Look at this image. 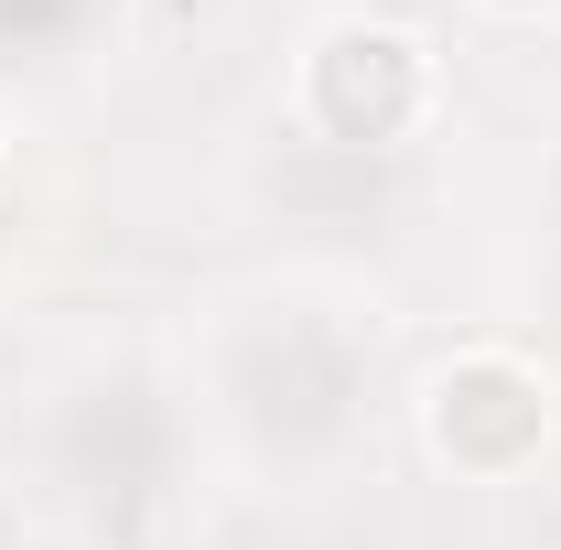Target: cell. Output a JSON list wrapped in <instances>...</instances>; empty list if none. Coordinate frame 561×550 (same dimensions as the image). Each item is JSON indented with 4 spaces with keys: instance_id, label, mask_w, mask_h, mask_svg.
Instances as JSON below:
<instances>
[{
    "instance_id": "cell-1",
    "label": "cell",
    "mask_w": 561,
    "mask_h": 550,
    "mask_svg": "<svg viewBox=\"0 0 561 550\" xmlns=\"http://www.w3.org/2000/svg\"><path fill=\"white\" fill-rule=\"evenodd\" d=\"M173 378L195 400L206 465L271 485V496L346 485L356 454L378 443V400H389L378 313L356 291H335V280H302V271L216 291L184 324Z\"/></svg>"
},
{
    "instance_id": "cell-2",
    "label": "cell",
    "mask_w": 561,
    "mask_h": 550,
    "mask_svg": "<svg viewBox=\"0 0 561 550\" xmlns=\"http://www.w3.org/2000/svg\"><path fill=\"white\" fill-rule=\"evenodd\" d=\"M11 475L76 550H140L173 529V507L206 475V432L173 378V356L140 345H76L33 378L11 421Z\"/></svg>"
},
{
    "instance_id": "cell-3",
    "label": "cell",
    "mask_w": 561,
    "mask_h": 550,
    "mask_svg": "<svg viewBox=\"0 0 561 550\" xmlns=\"http://www.w3.org/2000/svg\"><path fill=\"white\" fill-rule=\"evenodd\" d=\"M443 130V44L389 11H346L291 55V140L335 162H400Z\"/></svg>"
},
{
    "instance_id": "cell-4",
    "label": "cell",
    "mask_w": 561,
    "mask_h": 550,
    "mask_svg": "<svg viewBox=\"0 0 561 550\" xmlns=\"http://www.w3.org/2000/svg\"><path fill=\"white\" fill-rule=\"evenodd\" d=\"M411 432H421V454L454 485H518L551 454V432H561L551 367H540L529 345H454V356L421 367Z\"/></svg>"
},
{
    "instance_id": "cell-5",
    "label": "cell",
    "mask_w": 561,
    "mask_h": 550,
    "mask_svg": "<svg viewBox=\"0 0 561 550\" xmlns=\"http://www.w3.org/2000/svg\"><path fill=\"white\" fill-rule=\"evenodd\" d=\"M119 0H0V76H66L108 44Z\"/></svg>"
},
{
    "instance_id": "cell-6",
    "label": "cell",
    "mask_w": 561,
    "mask_h": 550,
    "mask_svg": "<svg viewBox=\"0 0 561 550\" xmlns=\"http://www.w3.org/2000/svg\"><path fill=\"white\" fill-rule=\"evenodd\" d=\"M486 22H507V33H540V22H561V0H476Z\"/></svg>"
}]
</instances>
